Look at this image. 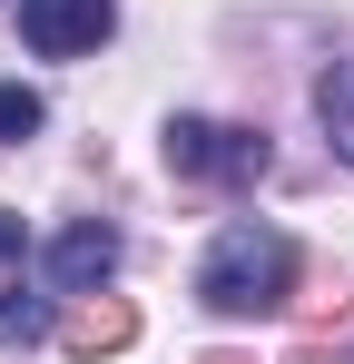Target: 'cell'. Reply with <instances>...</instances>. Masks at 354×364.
<instances>
[{"instance_id": "6da1fadb", "label": "cell", "mask_w": 354, "mask_h": 364, "mask_svg": "<svg viewBox=\"0 0 354 364\" xmlns=\"http://www.w3.org/2000/svg\"><path fill=\"white\" fill-rule=\"evenodd\" d=\"M286 296H295V237L256 227V217L217 227L207 266H197V305H217V315H276Z\"/></svg>"}, {"instance_id": "7a4b0ae2", "label": "cell", "mask_w": 354, "mask_h": 364, "mask_svg": "<svg viewBox=\"0 0 354 364\" xmlns=\"http://www.w3.org/2000/svg\"><path fill=\"white\" fill-rule=\"evenodd\" d=\"M266 138L256 128H227V119H168V168L177 178H197V187H246V178H266Z\"/></svg>"}, {"instance_id": "3957f363", "label": "cell", "mask_w": 354, "mask_h": 364, "mask_svg": "<svg viewBox=\"0 0 354 364\" xmlns=\"http://www.w3.org/2000/svg\"><path fill=\"white\" fill-rule=\"evenodd\" d=\"M118 30V0H20V40L40 60H79Z\"/></svg>"}, {"instance_id": "277c9868", "label": "cell", "mask_w": 354, "mask_h": 364, "mask_svg": "<svg viewBox=\"0 0 354 364\" xmlns=\"http://www.w3.org/2000/svg\"><path fill=\"white\" fill-rule=\"evenodd\" d=\"M40 266H50L59 296H89V286H109V266H118V227H109V217H79V227H59V237H50Z\"/></svg>"}, {"instance_id": "5b68a950", "label": "cell", "mask_w": 354, "mask_h": 364, "mask_svg": "<svg viewBox=\"0 0 354 364\" xmlns=\"http://www.w3.org/2000/svg\"><path fill=\"white\" fill-rule=\"evenodd\" d=\"M59 345H69L79 364H99V355H118V345H138V305H118V296H89V305H69Z\"/></svg>"}, {"instance_id": "8992f818", "label": "cell", "mask_w": 354, "mask_h": 364, "mask_svg": "<svg viewBox=\"0 0 354 364\" xmlns=\"http://www.w3.org/2000/svg\"><path fill=\"white\" fill-rule=\"evenodd\" d=\"M315 119H325V138H335V158L354 168V60H335L325 79H315Z\"/></svg>"}, {"instance_id": "52a82bcc", "label": "cell", "mask_w": 354, "mask_h": 364, "mask_svg": "<svg viewBox=\"0 0 354 364\" xmlns=\"http://www.w3.org/2000/svg\"><path fill=\"white\" fill-rule=\"evenodd\" d=\"M50 335V305L40 296H0V345H40Z\"/></svg>"}, {"instance_id": "ba28073f", "label": "cell", "mask_w": 354, "mask_h": 364, "mask_svg": "<svg viewBox=\"0 0 354 364\" xmlns=\"http://www.w3.org/2000/svg\"><path fill=\"white\" fill-rule=\"evenodd\" d=\"M40 119H50V109H40V89H0V148H20Z\"/></svg>"}, {"instance_id": "9c48e42d", "label": "cell", "mask_w": 354, "mask_h": 364, "mask_svg": "<svg viewBox=\"0 0 354 364\" xmlns=\"http://www.w3.org/2000/svg\"><path fill=\"white\" fill-rule=\"evenodd\" d=\"M0 256H20V217H0Z\"/></svg>"}, {"instance_id": "30bf717a", "label": "cell", "mask_w": 354, "mask_h": 364, "mask_svg": "<svg viewBox=\"0 0 354 364\" xmlns=\"http://www.w3.org/2000/svg\"><path fill=\"white\" fill-rule=\"evenodd\" d=\"M197 364H256V355H236V345H217V355H197Z\"/></svg>"}]
</instances>
